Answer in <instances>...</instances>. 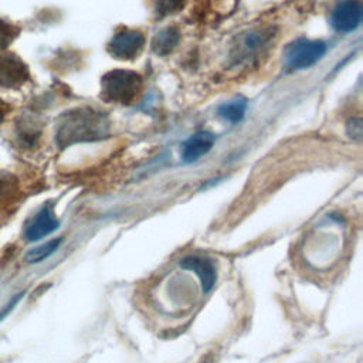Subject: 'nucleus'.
I'll return each mask as SVG.
<instances>
[{
  "instance_id": "17",
  "label": "nucleus",
  "mask_w": 363,
  "mask_h": 363,
  "mask_svg": "<svg viewBox=\"0 0 363 363\" xmlns=\"http://www.w3.org/2000/svg\"><path fill=\"white\" fill-rule=\"evenodd\" d=\"M9 105L4 102V101H1L0 99V123L4 121V118H6V115H7V112H9Z\"/></svg>"
},
{
  "instance_id": "12",
  "label": "nucleus",
  "mask_w": 363,
  "mask_h": 363,
  "mask_svg": "<svg viewBox=\"0 0 363 363\" xmlns=\"http://www.w3.org/2000/svg\"><path fill=\"white\" fill-rule=\"evenodd\" d=\"M245 101L241 99H235V101H230L227 104H223L218 108V115L230 122H238L242 119L244 112H245Z\"/></svg>"
},
{
  "instance_id": "1",
  "label": "nucleus",
  "mask_w": 363,
  "mask_h": 363,
  "mask_svg": "<svg viewBox=\"0 0 363 363\" xmlns=\"http://www.w3.org/2000/svg\"><path fill=\"white\" fill-rule=\"evenodd\" d=\"M109 133V121L104 112L92 108H77L65 112L55 133L57 145L64 149L78 142H92Z\"/></svg>"
},
{
  "instance_id": "2",
  "label": "nucleus",
  "mask_w": 363,
  "mask_h": 363,
  "mask_svg": "<svg viewBox=\"0 0 363 363\" xmlns=\"http://www.w3.org/2000/svg\"><path fill=\"white\" fill-rule=\"evenodd\" d=\"M140 88V75L129 69L109 71L101 79V96L109 102L129 105L136 99Z\"/></svg>"
},
{
  "instance_id": "13",
  "label": "nucleus",
  "mask_w": 363,
  "mask_h": 363,
  "mask_svg": "<svg viewBox=\"0 0 363 363\" xmlns=\"http://www.w3.org/2000/svg\"><path fill=\"white\" fill-rule=\"evenodd\" d=\"M18 34V28L7 21L0 20V50L6 48Z\"/></svg>"
},
{
  "instance_id": "5",
  "label": "nucleus",
  "mask_w": 363,
  "mask_h": 363,
  "mask_svg": "<svg viewBox=\"0 0 363 363\" xmlns=\"http://www.w3.org/2000/svg\"><path fill=\"white\" fill-rule=\"evenodd\" d=\"M60 227V220L57 218L51 204H44L24 225V238L30 242L38 241Z\"/></svg>"
},
{
  "instance_id": "15",
  "label": "nucleus",
  "mask_w": 363,
  "mask_h": 363,
  "mask_svg": "<svg viewBox=\"0 0 363 363\" xmlns=\"http://www.w3.org/2000/svg\"><path fill=\"white\" fill-rule=\"evenodd\" d=\"M347 133L352 139L360 140L362 135H363V126H362V121L359 118H352L347 123Z\"/></svg>"
},
{
  "instance_id": "11",
  "label": "nucleus",
  "mask_w": 363,
  "mask_h": 363,
  "mask_svg": "<svg viewBox=\"0 0 363 363\" xmlns=\"http://www.w3.org/2000/svg\"><path fill=\"white\" fill-rule=\"evenodd\" d=\"M62 244V237H57V238H51L44 244H40L31 250L27 251L24 259L28 264H38L43 262L44 259H47L48 257H51L54 252H57V250L61 247Z\"/></svg>"
},
{
  "instance_id": "6",
  "label": "nucleus",
  "mask_w": 363,
  "mask_h": 363,
  "mask_svg": "<svg viewBox=\"0 0 363 363\" xmlns=\"http://www.w3.org/2000/svg\"><path fill=\"white\" fill-rule=\"evenodd\" d=\"M332 26L336 31L349 33L362 21V6L357 0H342L332 11Z\"/></svg>"
},
{
  "instance_id": "14",
  "label": "nucleus",
  "mask_w": 363,
  "mask_h": 363,
  "mask_svg": "<svg viewBox=\"0 0 363 363\" xmlns=\"http://www.w3.org/2000/svg\"><path fill=\"white\" fill-rule=\"evenodd\" d=\"M16 189V180L10 173L0 172V201H4L11 197V193Z\"/></svg>"
},
{
  "instance_id": "3",
  "label": "nucleus",
  "mask_w": 363,
  "mask_h": 363,
  "mask_svg": "<svg viewBox=\"0 0 363 363\" xmlns=\"http://www.w3.org/2000/svg\"><path fill=\"white\" fill-rule=\"evenodd\" d=\"M326 51V44L320 40L299 38L285 50V61L294 69H303L318 62Z\"/></svg>"
},
{
  "instance_id": "16",
  "label": "nucleus",
  "mask_w": 363,
  "mask_h": 363,
  "mask_svg": "<svg viewBox=\"0 0 363 363\" xmlns=\"http://www.w3.org/2000/svg\"><path fill=\"white\" fill-rule=\"evenodd\" d=\"M23 295H24V292H20V294H16L10 301H9V303L7 305H4V308L0 311V322L14 309V306L20 302V299L23 298Z\"/></svg>"
},
{
  "instance_id": "10",
  "label": "nucleus",
  "mask_w": 363,
  "mask_h": 363,
  "mask_svg": "<svg viewBox=\"0 0 363 363\" xmlns=\"http://www.w3.org/2000/svg\"><path fill=\"white\" fill-rule=\"evenodd\" d=\"M179 40H180L179 30L176 27H166L155 35L152 41V48L157 55H167L176 48Z\"/></svg>"
},
{
  "instance_id": "4",
  "label": "nucleus",
  "mask_w": 363,
  "mask_h": 363,
  "mask_svg": "<svg viewBox=\"0 0 363 363\" xmlns=\"http://www.w3.org/2000/svg\"><path fill=\"white\" fill-rule=\"evenodd\" d=\"M145 45V37L138 30H121L118 31L108 44V51L118 60H133L136 58Z\"/></svg>"
},
{
  "instance_id": "8",
  "label": "nucleus",
  "mask_w": 363,
  "mask_h": 363,
  "mask_svg": "<svg viewBox=\"0 0 363 363\" xmlns=\"http://www.w3.org/2000/svg\"><path fill=\"white\" fill-rule=\"evenodd\" d=\"M179 265L183 269L193 271L197 275L200 279L201 291L204 294H208L213 289L217 279V272L214 264L210 259L200 255H187L179 261Z\"/></svg>"
},
{
  "instance_id": "9",
  "label": "nucleus",
  "mask_w": 363,
  "mask_h": 363,
  "mask_svg": "<svg viewBox=\"0 0 363 363\" xmlns=\"http://www.w3.org/2000/svg\"><path fill=\"white\" fill-rule=\"evenodd\" d=\"M214 142H216V138L213 133L207 130L196 132L186 140L183 146V152H182L183 162L193 163L199 160L201 156L207 155L211 150Z\"/></svg>"
},
{
  "instance_id": "7",
  "label": "nucleus",
  "mask_w": 363,
  "mask_h": 363,
  "mask_svg": "<svg viewBox=\"0 0 363 363\" xmlns=\"http://www.w3.org/2000/svg\"><path fill=\"white\" fill-rule=\"evenodd\" d=\"M30 74L26 64L14 54H0V86L18 88Z\"/></svg>"
}]
</instances>
